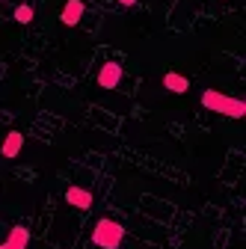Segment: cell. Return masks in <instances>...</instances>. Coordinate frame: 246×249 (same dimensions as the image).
Returning a JSON list of instances; mask_svg holds the SVG:
<instances>
[{
    "label": "cell",
    "instance_id": "9c48e42d",
    "mask_svg": "<svg viewBox=\"0 0 246 249\" xmlns=\"http://www.w3.org/2000/svg\"><path fill=\"white\" fill-rule=\"evenodd\" d=\"M33 18H36V9L30 6V3H21V6H15V21H18V24H30Z\"/></svg>",
    "mask_w": 246,
    "mask_h": 249
},
{
    "label": "cell",
    "instance_id": "3957f363",
    "mask_svg": "<svg viewBox=\"0 0 246 249\" xmlns=\"http://www.w3.org/2000/svg\"><path fill=\"white\" fill-rule=\"evenodd\" d=\"M122 74H125V69L110 59V62H104V66L98 69V86L101 89H116L122 83Z\"/></svg>",
    "mask_w": 246,
    "mask_h": 249
},
{
    "label": "cell",
    "instance_id": "52a82bcc",
    "mask_svg": "<svg viewBox=\"0 0 246 249\" xmlns=\"http://www.w3.org/2000/svg\"><path fill=\"white\" fill-rule=\"evenodd\" d=\"M66 202L69 205H74V208H89L92 205V193L89 190H83V187H69V190H66Z\"/></svg>",
    "mask_w": 246,
    "mask_h": 249
},
{
    "label": "cell",
    "instance_id": "7a4b0ae2",
    "mask_svg": "<svg viewBox=\"0 0 246 249\" xmlns=\"http://www.w3.org/2000/svg\"><path fill=\"white\" fill-rule=\"evenodd\" d=\"M92 240H95L98 249H119L122 240H125V226L116 220H98L95 229H92Z\"/></svg>",
    "mask_w": 246,
    "mask_h": 249
},
{
    "label": "cell",
    "instance_id": "277c9868",
    "mask_svg": "<svg viewBox=\"0 0 246 249\" xmlns=\"http://www.w3.org/2000/svg\"><path fill=\"white\" fill-rule=\"evenodd\" d=\"M83 12H86V6H83V0H69V3L63 6V15H59V21H63L66 27H74V24H80Z\"/></svg>",
    "mask_w": 246,
    "mask_h": 249
},
{
    "label": "cell",
    "instance_id": "8992f818",
    "mask_svg": "<svg viewBox=\"0 0 246 249\" xmlns=\"http://www.w3.org/2000/svg\"><path fill=\"white\" fill-rule=\"evenodd\" d=\"M163 89H166V92H175V95H184V92L190 89V80L184 77V74L169 71V74H163Z\"/></svg>",
    "mask_w": 246,
    "mask_h": 249
},
{
    "label": "cell",
    "instance_id": "ba28073f",
    "mask_svg": "<svg viewBox=\"0 0 246 249\" xmlns=\"http://www.w3.org/2000/svg\"><path fill=\"white\" fill-rule=\"evenodd\" d=\"M21 145H24V134L21 131H9L6 140H3V158H18Z\"/></svg>",
    "mask_w": 246,
    "mask_h": 249
},
{
    "label": "cell",
    "instance_id": "5b68a950",
    "mask_svg": "<svg viewBox=\"0 0 246 249\" xmlns=\"http://www.w3.org/2000/svg\"><path fill=\"white\" fill-rule=\"evenodd\" d=\"M27 243H30V231H27V226H12L6 243H0V249H27Z\"/></svg>",
    "mask_w": 246,
    "mask_h": 249
},
{
    "label": "cell",
    "instance_id": "6da1fadb",
    "mask_svg": "<svg viewBox=\"0 0 246 249\" xmlns=\"http://www.w3.org/2000/svg\"><path fill=\"white\" fill-rule=\"evenodd\" d=\"M202 107L220 113V116H228V119H243L246 116V101L243 98L223 95V92H217V89H205L202 92Z\"/></svg>",
    "mask_w": 246,
    "mask_h": 249
},
{
    "label": "cell",
    "instance_id": "30bf717a",
    "mask_svg": "<svg viewBox=\"0 0 246 249\" xmlns=\"http://www.w3.org/2000/svg\"><path fill=\"white\" fill-rule=\"evenodd\" d=\"M119 3H122V6L128 9V6H134V3H137V0H119Z\"/></svg>",
    "mask_w": 246,
    "mask_h": 249
}]
</instances>
